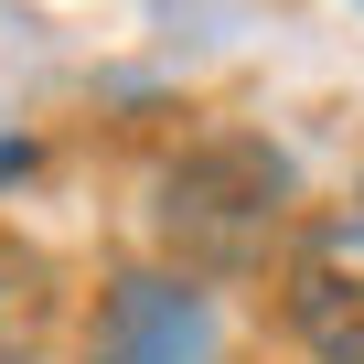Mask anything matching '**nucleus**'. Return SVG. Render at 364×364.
<instances>
[{
  "mask_svg": "<svg viewBox=\"0 0 364 364\" xmlns=\"http://www.w3.org/2000/svg\"><path fill=\"white\" fill-rule=\"evenodd\" d=\"M86 364H225L215 289L182 268H118L86 321Z\"/></svg>",
  "mask_w": 364,
  "mask_h": 364,
  "instance_id": "7ed1b4c3",
  "label": "nucleus"
},
{
  "mask_svg": "<svg viewBox=\"0 0 364 364\" xmlns=\"http://www.w3.org/2000/svg\"><path fill=\"white\" fill-rule=\"evenodd\" d=\"M300 236V182L289 150H268L257 129H204L150 171V247L182 279H257L268 257H289Z\"/></svg>",
  "mask_w": 364,
  "mask_h": 364,
  "instance_id": "f257e3e1",
  "label": "nucleus"
},
{
  "mask_svg": "<svg viewBox=\"0 0 364 364\" xmlns=\"http://www.w3.org/2000/svg\"><path fill=\"white\" fill-rule=\"evenodd\" d=\"M54 321H65V279H54V257L22 247V236H0V364H43Z\"/></svg>",
  "mask_w": 364,
  "mask_h": 364,
  "instance_id": "20e7f679",
  "label": "nucleus"
},
{
  "mask_svg": "<svg viewBox=\"0 0 364 364\" xmlns=\"http://www.w3.org/2000/svg\"><path fill=\"white\" fill-rule=\"evenodd\" d=\"M279 321L311 364H364V204H332L279 257Z\"/></svg>",
  "mask_w": 364,
  "mask_h": 364,
  "instance_id": "f03ea898",
  "label": "nucleus"
},
{
  "mask_svg": "<svg viewBox=\"0 0 364 364\" xmlns=\"http://www.w3.org/2000/svg\"><path fill=\"white\" fill-rule=\"evenodd\" d=\"M353 11H364V0H353Z\"/></svg>",
  "mask_w": 364,
  "mask_h": 364,
  "instance_id": "39448f33",
  "label": "nucleus"
}]
</instances>
